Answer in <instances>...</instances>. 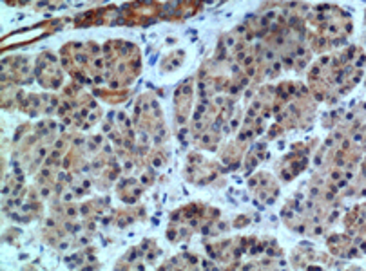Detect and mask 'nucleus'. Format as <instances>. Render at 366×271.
<instances>
[{"instance_id": "f257e3e1", "label": "nucleus", "mask_w": 366, "mask_h": 271, "mask_svg": "<svg viewBox=\"0 0 366 271\" xmlns=\"http://www.w3.org/2000/svg\"><path fill=\"white\" fill-rule=\"evenodd\" d=\"M250 192H254L256 197L263 199L267 204H272L274 199L278 197L279 190H269V188H278V184L274 183V180L270 175H267L265 172L258 174L254 180H250Z\"/></svg>"}]
</instances>
